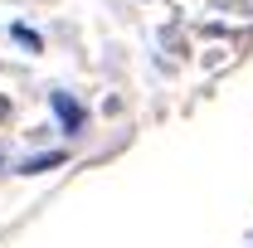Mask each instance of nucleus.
Wrapping results in <instances>:
<instances>
[{
	"mask_svg": "<svg viewBox=\"0 0 253 248\" xmlns=\"http://www.w3.org/2000/svg\"><path fill=\"white\" fill-rule=\"evenodd\" d=\"M49 107H54V117H59V126L63 131H68V136H78V131H83V122H88V112H83V102H78V97L73 93H49Z\"/></svg>",
	"mask_w": 253,
	"mask_h": 248,
	"instance_id": "1",
	"label": "nucleus"
},
{
	"mask_svg": "<svg viewBox=\"0 0 253 248\" xmlns=\"http://www.w3.org/2000/svg\"><path fill=\"white\" fill-rule=\"evenodd\" d=\"M54 165H63V151H39V156H25V161H20V170H25V175L54 170Z\"/></svg>",
	"mask_w": 253,
	"mask_h": 248,
	"instance_id": "2",
	"label": "nucleus"
},
{
	"mask_svg": "<svg viewBox=\"0 0 253 248\" xmlns=\"http://www.w3.org/2000/svg\"><path fill=\"white\" fill-rule=\"evenodd\" d=\"M10 39H15L20 49H30V54H39V49H44V39H39V30H30V25H10Z\"/></svg>",
	"mask_w": 253,
	"mask_h": 248,
	"instance_id": "3",
	"label": "nucleus"
},
{
	"mask_svg": "<svg viewBox=\"0 0 253 248\" xmlns=\"http://www.w3.org/2000/svg\"><path fill=\"white\" fill-rule=\"evenodd\" d=\"M0 165H5V151H0Z\"/></svg>",
	"mask_w": 253,
	"mask_h": 248,
	"instance_id": "4",
	"label": "nucleus"
}]
</instances>
